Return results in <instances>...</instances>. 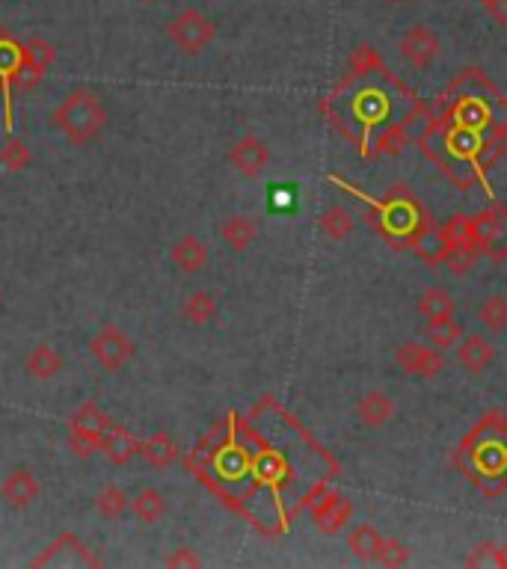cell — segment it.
<instances>
[{
	"mask_svg": "<svg viewBox=\"0 0 507 569\" xmlns=\"http://www.w3.org/2000/svg\"><path fill=\"white\" fill-rule=\"evenodd\" d=\"M107 107L101 101L98 92H92L89 86L72 89L60 107L54 110L51 122L54 128L72 143V146H89L101 137V131L107 128Z\"/></svg>",
	"mask_w": 507,
	"mask_h": 569,
	"instance_id": "6da1fadb",
	"label": "cell"
},
{
	"mask_svg": "<svg viewBox=\"0 0 507 569\" xmlns=\"http://www.w3.org/2000/svg\"><path fill=\"white\" fill-rule=\"evenodd\" d=\"M169 39L181 54H202L217 39V24L199 9H181L167 24Z\"/></svg>",
	"mask_w": 507,
	"mask_h": 569,
	"instance_id": "7a4b0ae2",
	"label": "cell"
},
{
	"mask_svg": "<svg viewBox=\"0 0 507 569\" xmlns=\"http://www.w3.org/2000/svg\"><path fill=\"white\" fill-rule=\"evenodd\" d=\"M113 421L101 412V407L95 404H84L72 415V424H69V448L78 460H86L89 454L101 451V439L107 433Z\"/></svg>",
	"mask_w": 507,
	"mask_h": 569,
	"instance_id": "3957f363",
	"label": "cell"
},
{
	"mask_svg": "<svg viewBox=\"0 0 507 569\" xmlns=\"http://www.w3.org/2000/svg\"><path fill=\"white\" fill-rule=\"evenodd\" d=\"M89 353L107 374H116L134 359V341L119 326H101L89 341Z\"/></svg>",
	"mask_w": 507,
	"mask_h": 569,
	"instance_id": "277c9868",
	"label": "cell"
},
{
	"mask_svg": "<svg viewBox=\"0 0 507 569\" xmlns=\"http://www.w3.org/2000/svg\"><path fill=\"white\" fill-rule=\"evenodd\" d=\"M475 238H478V252L493 258L496 264L507 258V208L496 205L472 217Z\"/></svg>",
	"mask_w": 507,
	"mask_h": 569,
	"instance_id": "5b68a950",
	"label": "cell"
},
{
	"mask_svg": "<svg viewBox=\"0 0 507 569\" xmlns=\"http://www.w3.org/2000/svg\"><path fill=\"white\" fill-rule=\"evenodd\" d=\"M401 57L413 66V69H430L436 63V57L442 54V42L439 36L427 27V24H413L401 42H398Z\"/></svg>",
	"mask_w": 507,
	"mask_h": 569,
	"instance_id": "8992f818",
	"label": "cell"
},
{
	"mask_svg": "<svg viewBox=\"0 0 507 569\" xmlns=\"http://www.w3.org/2000/svg\"><path fill=\"white\" fill-rule=\"evenodd\" d=\"M395 362L404 374L410 377H422V380H433L436 374H442L445 368V359H442V350L430 347V344H419V341H407L398 347L395 353Z\"/></svg>",
	"mask_w": 507,
	"mask_h": 569,
	"instance_id": "52a82bcc",
	"label": "cell"
},
{
	"mask_svg": "<svg viewBox=\"0 0 507 569\" xmlns=\"http://www.w3.org/2000/svg\"><path fill=\"white\" fill-rule=\"evenodd\" d=\"M442 241H445V249H448V261H463L460 264L463 270L478 255V238H475L472 217H454V220H448L442 226Z\"/></svg>",
	"mask_w": 507,
	"mask_h": 569,
	"instance_id": "ba28073f",
	"label": "cell"
},
{
	"mask_svg": "<svg viewBox=\"0 0 507 569\" xmlns=\"http://www.w3.org/2000/svg\"><path fill=\"white\" fill-rule=\"evenodd\" d=\"M229 163L244 175V178H258L267 163H270V149L261 137L247 134L241 140H235V146L229 149Z\"/></svg>",
	"mask_w": 507,
	"mask_h": 569,
	"instance_id": "9c48e42d",
	"label": "cell"
},
{
	"mask_svg": "<svg viewBox=\"0 0 507 569\" xmlns=\"http://www.w3.org/2000/svg\"><path fill=\"white\" fill-rule=\"evenodd\" d=\"M39 481L33 478V472H27V469H12L6 478H3V484H0V495H3V501L9 504V507H15V510H24V507H33L36 501H39Z\"/></svg>",
	"mask_w": 507,
	"mask_h": 569,
	"instance_id": "30bf717a",
	"label": "cell"
},
{
	"mask_svg": "<svg viewBox=\"0 0 507 569\" xmlns=\"http://www.w3.org/2000/svg\"><path fill=\"white\" fill-rule=\"evenodd\" d=\"M496 359V347L484 335H466L457 341V362L469 374H484Z\"/></svg>",
	"mask_w": 507,
	"mask_h": 569,
	"instance_id": "8fae6325",
	"label": "cell"
},
{
	"mask_svg": "<svg viewBox=\"0 0 507 569\" xmlns=\"http://www.w3.org/2000/svg\"><path fill=\"white\" fill-rule=\"evenodd\" d=\"M140 445H143V442H140L131 430L116 427V424H110L107 433H104V439H101V451L107 454V460H110L113 466L131 463V460L140 454Z\"/></svg>",
	"mask_w": 507,
	"mask_h": 569,
	"instance_id": "7c38bea8",
	"label": "cell"
},
{
	"mask_svg": "<svg viewBox=\"0 0 507 569\" xmlns=\"http://www.w3.org/2000/svg\"><path fill=\"white\" fill-rule=\"evenodd\" d=\"M350 513H353V504L344 498V495H327L318 507H315V525L321 534H338L347 522H350Z\"/></svg>",
	"mask_w": 507,
	"mask_h": 569,
	"instance_id": "4fadbf2b",
	"label": "cell"
},
{
	"mask_svg": "<svg viewBox=\"0 0 507 569\" xmlns=\"http://www.w3.org/2000/svg\"><path fill=\"white\" fill-rule=\"evenodd\" d=\"M169 258H172V264H175L181 273H199V270H205V264H208V246L202 244L199 238H193V235H184V238H178V241L172 244Z\"/></svg>",
	"mask_w": 507,
	"mask_h": 569,
	"instance_id": "5bb4252c",
	"label": "cell"
},
{
	"mask_svg": "<svg viewBox=\"0 0 507 569\" xmlns=\"http://www.w3.org/2000/svg\"><path fill=\"white\" fill-rule=\"evenodd\" d=\"M63 365H66V359H63V353L60 350H54V347H48V344H39V347H33L30 353H27V359H24V368H27V374L30 377H36V380H54L60 371H63Z\"/></svg>",
	"mask_w": 507,
	"mask_h": 569,
	"instance_id": "9a60e30c",
	"label": "cell"
},
{
	"mask_svg": "<svg viewBox=\"0 0 507 569\" xmlns=\"http://www.w3.org/2000/svg\"><path fill=\"white\" fill-rule=\"evenodd\" d=\"M356 415H359V421H362L365 427L380 430V427H386V424L392 421L395 401H392L389 395H383V392H368V395H362V401H359V407H356Z\"/></svg>",
	"mask_w": 507,
	"mask_h": 569,
	"instance_id": "2e32d148",
	"label": "cell"
},
{
	"mask_svg": "<svg viewBox=\"0 0 507 569\" xmlns=\"http://www.w3.org/2000/svg\"><path fill=\"white\" fill-rule=\"evenodd\" d=\"M383 534L374 528V525H356L347 537V549L353 558L365 561V564H377V555L383 549Z\"/></svg>",
	"mask_w": 507,
	"mask_h": 569,
	"instance_id": "e0dca14e",
	"label": "cell"
},
{
	"mask_svg": "<svg viewBox=\"0 0 507 569\" xmlns=\"http://www.w3.org/2000/svg\"><path fill=\"white\" fill-rule=\"evenodd\" d=\"M220 238L226 241V246H229L232 252H247V249L255 244V238H258V226H255L247 214H235V217H229V220L223 223Z\"/></svg>",
	"mask_w": 507,
	"mask_h": 569,
	"instance_id": "ac0fdd59",
	"label": "cell"
},
{
	"mask_svg": "<svg viewBox=\"0 0 507 569\" xmlns=\"http://www.w3.org/2000/svg\"><path fill=\"white\" fill-rule=\"evenodd\" d=\"M140 457L152 466V469H169L178 460V445L169 433H155L140 445Z\"/></svg>",
	"mask_w": 507,
	"mask_h": 569,
	"instance_id": "d6986e66",
	"label": "cell"
},
{
	"mask_svg": "<svg viewBox=\"0 0 507 569\" xmlns=\"http://www.w3.org/2000/svg\"><path fill=\"white\" fill-rule=\"evenodd\" d=\"M131 513H134L140 522L155 525V522H161V519L167 516V498L155 487L140 489V492L131 498Z\"/></svg>",
	"mask_w": 507,
	"mask_h": 569,
	"instance_id": "ffe728a7",
	"label": "cell"
},
{
	"mask_svg": "<svg viewBox=\"0 0 507 569\" xmlns=\"http://www.w3.org/2000/svg\"><path fill=\"white\" fill-rule=\"evenodd\" d=\"M181 318L193 326L211 324V321L217 318V300H214L208 291L199 288V291H193V294L184 300V306H181Z\"/></svg>",
	"mask_w": 507,
	"mask_h": 569,
	"instance_id": "44dd1931",
	"label": "cell"
},
{
	"mask_svg": "<svg viewBox=\"0 0 507 569\" xmlns=\"http://www.w3.org/2000/svg\"><path fill=\"white\" fill-rule=\"evenodd\" d=\"M416 309H419V315H422L427 324H430V321L454 318V312H457L451 294L442 291V288H430V291H424L422 297H419V306H416Z\"/></svg>",
	"mask_w": 507,
	"mask_h": 569,
	"instance_id": "7402d4cb",
	"label": "cell"
},
{
	"mask_svg": "<svg viewBox=\"0 0 507 569\" xmlns=\"http://www.w3.org/2000/svg\"><path fill=\"white\" fill-rule=\"evenodd\" d=\"M21 57H24V45L9 36V33H0V83L9 95V86L15 81V72L21 66Z\"/></svg>",
	"mask_w": 507,
	"mask_h": 569,
	"instance_id": "603a6c76",
	"label": "cell"
},
{
	"mask_svg": "<svg viewBox=\"0 0 507 569\" xmlns=\"http://www.w3.org/2000/svg\"><path fill=\"white\" fill-rule=\"evenodd\" d=\"M424 338L430 347L436 350H448L457 347V341L463 338V326L457 324V318H445V321H430L424 329Z\"/></svg>",
	"mask_w": 507,
	"mask_h": 569,
	"instance_id": "cb8c5ba5",
	"label": "cell"
},
{
	"mask_svg": "<svg viewBox=\"0 0 507 569\" xmlns=\"http://www.w3.org/2000/svg\"><path fill=\"white\" fill-rule=\"evenodd\" d=\"M95 510L104 516V519H119L131 510V498L125 495V489L110 484L95 495Z\"/></svg>",
	"mask_w": 507,
	"mask_h": 569,
	"instance_id": "d4e9b609",
	"label": "cell"
},
{
	"mask_svg": "<svg viewBox=\"0 0 507 569\" xmlns=\"http://www.w3.org/2000/svg\"><path fill=\"white\" fill-rule=\"evenodd\" d=\"M478 324L490 332H505L507 329V297L493 294L478 306Z\"/></svg>",
	"mask_w": 507,
	"mask_h": 569,
	"instance_id": "484cf974",
	"label": "cell"
},
{
	"mask_svg": "<svg viewBox=\"0 0 507 569\" xmlns=\"http://www.w3.org/2000/svg\"><path fill=\"white\" fill-rule=\"evenodd\" d=\"M416 255L427 261V264H436V261H448V249L442 241V229H424L422 235H416Z\"/></svg>",
	"mask_w": 507,
	"mask_h": 569,
	"instance_id": "4316f807",
	"label": "cell"
},
{
	"mask_svg": "<svg viewBox=\"0 0 507 569\" xmlns=\"http://www.w3.org/2000/svg\"><path fill=\"white\" fill-rule=\"evenodd\" d=\"M321 232L330 238V241H344L350 232H353V217L341 208V205H333L321 214Z\"/></svg>",
	"mask_w": 507,
	"mask_h": 569,
	"instance_id": "83f0119b",
	"label": "cell"
},
{
	"mask_svg": "<svg viewBox=\"0 0 507 569\" xmlns=\"http://www.w3.org/2000/svg\"><path fill=\"white\" fill-rule=\"evenodd\" d=\"M0 163L9 169V172H21L33 163V155H30V146L18 137H6V143L0 146Z\"/></svg>",
	"mask_w": 507,
	"mask_h": 569,
	"instance_id": "f1b7e54d",
	"label": "cell"
},
{
	"mask_svg": "<svg viewBox=\"0 0 507 569\" xmlns=\"http://www.w3.org/2000/svg\"><path fill=\"white\" fill-rule=\"evenodd\" d=\"M383 69V63H380V54L371 48V45H359L353 54H350V72L356 75V78H362V75H371V72H380Z\"/></svg>",
	"mask_w": 507,
	"mask_h": 569,
	"instance_id": "f546056e",
	"label": "cell"
},
{
	"mask_svg": "<svg viewBox=\"0 0 507 569\" xmlns=\"http://www.w3.org/2000/svg\"><path fill=\"white\" fill-rule=\"evenodd\" d=\"M377 564L386 569L407 567V564H410V549H407L401 540L386 537V540H383V549H380V555H377Z\"/></svg>",
	"mask_w": 507,
	"mask_h": 569,
	"instance_id": "4dcf8cb0",
	"label": "cell"
},
{
	"mask_svg": "<svg viewBox=\"0 0 507 569\" xmlns=\"http://www.w3.org/2000/svg\"><path fill=\"white\" fill-rule=\"evenodd\" d=\"M167 567H202V558L193 555L187 546H178V549L167 558Z\"/></svg>",
	"mask_w": 507,
	"mask_h": 569,
	"instance_id": "1f68e13d",
	"label": "cell"
},
{
	"mask_svg": "<svg viewBox=\"0 0 507 569\" xmlns=\"http://www.w3.org/2000/svg\"><path fill=\"white\" fill-rule=\"evenodd\" d=\"M481 3H484V12H487L496 24L507 27V0H481Z\"/></svg>",
	"mask_w": 507,
	"mask_h": 569,
	"instance_id": "d6a6232c",
	"label": "cell"
},
{
	"mask_svg": "<svg viewBox=\"0 0 507 569\" xmlns=\"http://www.w3.org/2000/svg\"><path fill=\"white\" fill-rule=\"evenodd\" d=\"M490 561H493V567L507 569V543H502V546H493V549H490Z\"/></svg>",
	"mask_w": 507,
	"mask_h": 569,
	"instance_id": "836d02e7",
	"label": "cell"
},
{
	"mask_svg": "<svg viewBox=\"0 0 507 569\" xmlns=\"http://www.w3.org/2000/svg\"><path fill=\"white\" fill-rule=\"evenodd\" d=\"M386 3H404V0H386Z\"/></svg>",
	"mask_w": 507,
	"mask_h": 569,
	"instance_id": "e575fe53",
	"label": "cell"
},
{
	"mask_svg": "<svg viewBox=\"0 0 507 569\" xmlns=\"http://www.w3.org/2000/svg\"><path fill=\"white\" fill-rule=\"evenodd\" d=\"M140 3H155V0H140Z\"/></svg>",
	"mask_w": 507,
	"mask_h": 569,
	"instance_id": "d590c367",
	"label": "cell"
},
{
	"mask_svg": "<svg viewBox=\"0 0 507 569\" xmlns=\"http://www.w3.org/2000/svg\"><path fill=\"white\" fill-rule=\"evenodd\" d=\"M0 300H3V291H0Z\"/></svg>",
	"mask_w": 507,
	"mask_h": 569,
	"instance_id": "8d00e7d4",
	"label": "cell"
},
{
	"mask_svg": "<svg viewBox=\"0 0 507 569\" xmlns=\"http://www.w3.org/2000/svg\"><path fill=\"white\" fill-rule=\"evenodd\" d=\"M505 104H507V101H505Z\"/></svg>",
	"mask_w": 507,
	"mask_h": 569,
	"instance_id": "74e56055",
	"label": "cell"
}]
</instances>
